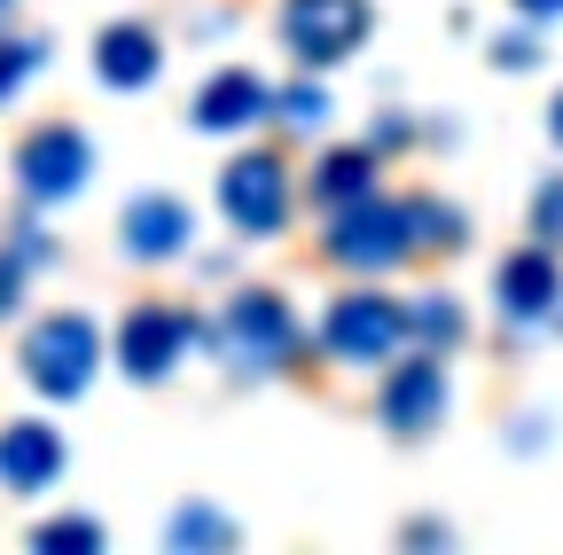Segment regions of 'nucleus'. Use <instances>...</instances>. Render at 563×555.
<instances>
[{"mask_svg":"<svg viewBox=\"0 0 563 555\" xmlns=\"http://www.w3.org/2000/svg\"><path fill=\"white\" fill-rule=\"evenodd\" d=\"M102 368V329L87 313H47L24 329V384L40 399H79Z\"/></svg>","mask_w":563,"mask_h":555,"instance_id":"f03ea898","label":"nucleus"},{"mask_svg":"<svg viewBox=\"0 0 563 555\" xmlns=\"http://www.w3.org/2000/svg\"><path fill=\"white\" fill-rule=\"evenodd\" d=\"M55 477H63V431L0 423V485H9V493H47Z\"/></svg>","mask_w":563,"mask_h":555,"instance_id":"ddd939ff","label":"nucleus"},{"mask_svg":"<svg viewBox=\"0 0 563 555\" xmlns=\"http://www.w3.org/2000/svg\"><path fill=\"white\" fill-rule=\"evenodd\" d=\"M188 227H196L188 203L157 188V196H133V203H125L118 243H125V258H150V266H157V258H180V251H188Z\"/></svg>","mask_w":563,"mask_h":555,"instance_id":"f8f14e48","label":"nucleus"},{"mask_svg":"<svg viewBox=\"0 0 563 555\" xmlns=\"http://www.w3.org/2000/svg\"><path fill=\"white\" fill-rule=\"evenodd\" d=\"M102 540H110V532H102L95 517H55V524H32V547H40V555H55V547H95V555H102Z\"/></svg>","mask_w":563,"mask_h":555,"instance_id":"6ab92c4d","label":"nucleus"},{"mask_svg":"<svg viewBox=\"0 0 563 555\" xmlns=\"http://www.w3.org/2000/svg\"><path fill=\"white\" fill-rule=\"evenodd\" d=\"M157 71H165V40L141 24V16H118V24L95 32V79H102V87L133 95V87H150Z\"/></svg>","mask_w":563,"mask_h":555,"instance_id":"9b49d317","label":"nucleus"},{"mask_svg":"<svg viewBox=\"0 0 563 555\" xmlns=\"http://www.w3.org/2000/svg\"><path fill=\"white\" fill-rule=\"evenodd\" d=\"M258 118H266L258 71H211V79H203V95H196V125H203V133H243V125H258Z\"/></svg>","mask_w":563,"mask_h":555,"instance_id":"4468645a","label":"nucleus"},{"mask_svg":"<svg viewBox=\"0 0 563 555\" xmlns=\"http://www.w3.org/2000/svg\"><path fill=\"white\" fill-rule=\"evenodd\" d=\"M40 258H47V243H32V235H16V251H0V313H16V290Z\"/></svg>","mask_w":563,"mask_h":555,"instance_id":"412c9836","label":"nucleus"},{"mask_svg":"<svg viewBox=\"0 0 563 555\" xmlns=\"http://www.w3.org/2000/svg\"><path fill=\"white\" fill-rule=\"evenodd\" d=\"M188 344H196V313H180V306H133L118 321V368L133 384H165L188 360Z\"/></svg>","mask_w":563,"mask_h":555,"instance_id":"6e6552de","label":"nucleus"},{"mask_svg":"<svg viewBox=\"0 0 563 555\" xmlns=\"http://www.w3.org/2000/svg\"><path fill=\"white\" fill-rule=\"evenodd\" d=\"M95 173V142L79 125H32L24 142H16V180L32 203H63V196H79Z\"/></svg>","mask_w":563,"mask_h":555,"instance_id":"0eeeda50","label":"nucleus"},{"mask_svg":"<svg viewBox=\"0 0 563 555\" xmlns=\"http://www.w3.org/2000/svg\"><path fill=\"white\" fill-rule=\"evenodd\" d=\"M415 251V227H407V203H384V196H361L329 220V258L352 266V274H384Z\"/></svg>","mask_w":563,"mask_h":555,"instance_id":"39448f33","label":"nucleus"},{"mask_svg":"<svg viewBox=\"0 0 563 555\" xmlns=\"http://www.w3.org/2000/svg\"><path fill=\"white\" fill-rule=\"evenodd\" d=\"M407 336L422 344V353H446V344L462 336V306L439 298V290H431V298H415V306H407Z\"/></svg>","mask_w":563,"mask_h":555,"instance_id":"f3484780","label":"nucleus"},{"mask_svg":"<svg viewBox=\"0 0 563 555\" xmlns=\"http://www.w3.org/2000/svg\"><path fill=\"white\" fill-rule=\"evenodd\" d=\"M376 407H384V431H391V439H431V431L446 423V368H439V353L399 360Z\"/></svg>","mask_w":563,"mask_h":555,"instance_id":"1a4fd4ad","label":"nucleus"},{"mask_svg":"<svg viewBox=\"0 0 563 555\" xmlns=\"http://www.w3.org/2000/svg\"><path fill=\"white\" fill-rule=\"evenodd\" d=\"M376 180V149H329L321 173H313V196L329 203V212H344V203H361Z\"/></svg>","mask_w":563,"mask_h":555,"instance_id":"2eb2a0df","label":"nucleus"},{"mask_svg":"<svg viewBox=\"0 0 563 555\" xmlns=\"http://www.w3.org/2000/svg\"><path fill=\"white\" fill-rule=\"evenodd\" d=\"M493 55H501V71H525V63H532V32H509Z\"/></svg>","mask_w":563,"mask_h":555,"instance_id":"b1692460","label":"nucleus"},{"mask_svg":"<svg viewBox=\"0 0 563 555\" xmlns=\"http://www.w3.org/2000/svg\"><path fill=\"white\" fill-rule=\"evenodd\" d=\"M9 9H16V0H0V16H9Z\"/></svg>","mask_w":563,"mask_h":555,"instance_id":"bb28decb","label":"nucleus"},{"mask_svg":"<svg viewBox=\"0 0 563 555\" xmlns=\"http://www.w3.org/2000/svg\"><path fill=\"white\" fill-rule=\"evenodd\" d=\"M493 306H501L509 321H548L563 306V266L548 243H525L517 258H501V274H493Z\"/></svg>","mask_w":563,"mask_h":555,"instance_id":"9d476101","label":"nucleus"},{"mask_svg":"<svg viewBox=\"0 0 563 555\" xmlns=\"http://www.w3.org/2000/svg\"><path fill=\"white\" fill-rule=\"evenodd\" d=\"M211 353H220L228 376L243 384H266L298 360V321L274 290H235L220 313H211Z\"/></svg>","mask_w":563,"mask_h":555,"instance_id":"f257e3e1","label":"nucleus"},{"mask_svg":"<svg viewBox=\"0 0 563 555\" xmlns=\"http://www.w3.org/2000/svg\"><path fill=\"white\" fill-rule=\"evenodd\" d=\"M220 212H228L243 235L290 227V165H282L274 149H243V157H228V173H220Z\"/></svg>","mask_w":563,"mask_h":555,"instance_id":"423d86ee","label":"nucleus"},{"mask_svg":"<svg viewBox=\"0 0 563 555\" xmlns=\"http://www.w3.org/2000/svg\"><path fill=\"white\" fill-rule=\"evenodd\" d=\"M165 547H235V524L220 517V509H180L173 524H165Z\"/></svg>","mask_w":563,"mask_h":555,"instance_id":"a211bd4d","label":"nucleus"},{"mask_svg":"<svg viewBox=\"0 0 563 555\" xmlns=\"http://www.w3.org/2000/svg\"><path fill=\"white\" fill-rule=\"evenodd\" d=\"M376 9L368 0H282V47H290L306 71H329L352 47L368 40Z\"/></svg>","mask_w":563,"mask_h":555,"instance_id":"20e7f679","label":"nucleus"},{"mask_svg":"<svg viewBox=\"0 0 563 555\" xmlns=\"http://www.w3.org/2000/svg\"><path fill=\"white\" fill-rule=\"evenodd\" d=\"M32 71H47V40H0V102H9Z\"/></svg>","mask_w":563,"mask_h":555,"instance_id":"aec40b11","label":"nucleus"},{"mask_svg":"<svg viewBox=\"0 0 563 555\" xmlns=\"http://www.w3.org/2000/svg\"><path fill=\"white\" fill-rule=\"evenodd\" d=\"M274 118L290 125V133H313L321 118H329V95L321 87H282V102H274Z\"/></svg>","mask_w":563,"mask_h":555,"instance_id":"4be33fe9","label":"nucleus"},{"mask_svg":"<svg viewBox=\"0 0 563 555\" xmlns=\"http://www.w3.org/2000/svg\"><path fill=\"white\" fill-rule=\"evenodd\" d=\"M517 16H532V24H548V16H563V0H517Z\"/></svg>","mask_w":563,"mask_h":555,"instance_id":"393cba45","label":"nucleus"},{"mask_svg":"<svg viewBox=\"0 0 563 555\" xmlns=\"http://www.w3.org/2000/svg\"><path fill=\"white\" fill-rule=\"evenodd\" d=\"M548 133H555V149H563V95H555V110H548Z\"/></svg>","mask_w":563,"mask_h":555,"instance_id":"a878e982","label":"nucleus"},{"mask_svg":"<svg viewBox=\"0 0 563 555\" xmlns=\"http://www.w3.org/2000/svg\"><path fill=\"white\" fill-rule=\"evenodd\" d=\"M532 243L563 251V173H555V180H540V196H532Z\"/></svg>","mask_w":563,"mask_h":555,"instance_id":"5701e85b","label":"nucleus"},{"mask_svg":"<svg viewBox=\"0 0 563 555\" xmlns=\"http://www.w3.org/2000/svg\"><path fill=\"white\" fill-rule=\"evenodd\" d=\"M407 227H415V251H439V258L470 243V220L454 212V203H439V196H415L407 203Z\"/></svg>","mask_w":563,"mask_h":555,"instance_id":"dca6fc26","label":"nucleus"},{"mask_svg":"<svg viewBox=\"0 0 563 555\" xmlns=\"http://www.w3.org/2000/svg\"><path fill=\"white\" fill-rule=\"evenodd\" d=\"M321 344L344 368H376V360H391L407 344V306L384 298V290H344L329 306V321H321Z\"/></svg>","mask_w":563,"mask_h":555,"instance_id":"7ed1b4c3","label":"nucleus"}]
</instances>
